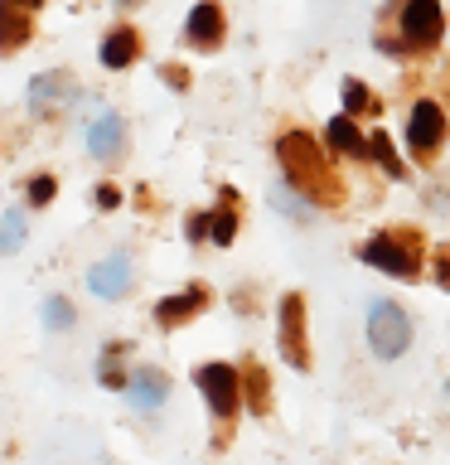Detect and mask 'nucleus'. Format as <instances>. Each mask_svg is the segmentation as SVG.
I'll return each mask as SVG.
<instances>
[{"instance_id": "obj_1", "label": "nucleus", "mask_w": 450, "mask_h": 465, "mask_svg": "<svg viewBox=\"0 0 450 465\" xmlns=\"http://www.w3.org/2000/svg\"><path fill=\"white\" fill-rule=\"evenodd\" d=\"M276 155H281L286 184H296L310 203H339V199H344L339 180L325 170V155H319V145L305 136V131H290V136H281Z\"/></svg>"}, {"instance_id": "obj_2", "label": "nucleus", "mask_w": 450, "mask_h": 465, "mask_svg": "<svg viewBox=\"0 0 450 465\" xmlns=\"http://www.w3.org/2000/svg\"><path fill=\"white\" fill-rule=\"evenodd\" d=\"M368 267L377 272H387V276H416V262H421V242H416V232L412 228H387V232H377L373 242H363V252H358Z\"/></svg>"}, {"instance_id": "obj_3", "label": "nucleus", "mask_w": 450, "mask_h": 465, "mask_svg": "<svg viewBox=\"0 0 450 465\" xmlns=\"http://www.w3.org/2000/svg\"><path fill=\"white\" fill-rule=\"evenodd\" d=\"M368 344L377 359H397L406 354V344H412V320H406L402 305L392 301H377L368 311Z\"/></svg>"}, {"instance_id": "obj_4", "label": "nucleus", "mask_w": 450, "mask_h": 465, "mask_svg": "<svg viewBox=\"0 0 450 465\" xmlns=\"http://www.w3.org/2000/svg\"><path fill=\"white\" fill-rule=\"evenodd\" d=\"M199 388H203V402H209L218 417L238 412V398H242V373L238 369H228V363H203Z\"/></svg>"}, {"instance_id": "obj_5", "label": "nucleus", "mask_w": 450, "mask_h": 465, "mask_svg": "<svg viewBox=\"0 0 450 465\" xmlns=\"http://www.w3.org/2000/svg\"><path fill=\"white\" fill-rule=\"evenodd\" d=\"M29 107L39 116H64L78 107V83L68 78V73H39L34 83H29Z\"/></svg>"}, {"instance_id": "obj_6", "label": "nucleus", "mask_w": 450, "mask_h": 465, "mask_svg": "<svg viewBox=\"0 0 450 465\" xmlns=\"http://www.w3.org/2000/svg\"><path fill=\"white\" fill-rule=\"evenodd\" d=\"M402 35H406V44H416V49H431V44L445 35L441 0H406L402 5Z\"/></svg>"}, {"instance_id": "obj_7", "label": "nucleus", "mask_w": 450, "mask_h": 465, "mask_svg": "<svg viewBox=\"0 0 450 465\" xmlns=\"http://www.w3.org/2000/svg\"><path fill=\"white\" fill-rule=\"evenodd\" d=\"M281 349L290 369H310V344H305V301L286 296L281 301Z\"/></svg>"}, {"instance_id": "obj_8", "label": "nucleus", "mask_w": 450, "mask_h": 465, "mask_svg": "<svg viewBox=\"0 0 450 465\" xmlns=\"http://www.w3.org/2000/svg\"><path fill=\"white\" fill-rule=\"evenodd\" d=\"M87 286H93V296H102V301H122L131 291V262L122 252L107 257V262H97V267L87 272Z\"/></svg>"}, {"instance_id": "obj_9", "label": "nucleus", "mask_w": 450, "mask_h": 465, "mask_svg": "<svg viewBox=\"0 0 450 465\" xmlns=\"http://www.w3.org/2000/svg\"><path fill=\"white\" fill-rule=\"evenodd\" d=\"M445 136V116L435 102H416L412 107V122H406V141H412V151H435Z\"/></svg>"}, {"instance_id": "obj_10", "label": "nucleus", "mask_w": 450, "mask_h": 465, "mask_svg": "<svg viewBox=\"0 0 450 465\" xmlns=\"http://www.w3.org/2000/svg\"><path fill=\"white\" fill-rule=\"evenodd\" d=\"M122 145H126V122L116 112H102L93 122V131H87V151H93L97 160H116Z\"/></svg>"}, {"instance_id": "obj_11", "label": "nucleus", "mask_w": 450, "mask_h": 465, "mask_svg": "<svg viewBox=\"0 0 450 465\" xmlns=\"http://www.w3.org/2000/svg\"><path fill=\"white\" fill-rule=\"evenodd\" d=\"M184 35H189V44H199V49H213V44L223 39V10H218L213 0H199V5L189 10Z\"/></svg>"}, {"instance_id": "obj_12", "label": "nucleus", "mask_w": 450, "mask_h": 465, "mask_svg": "<svg viewBox=\"0 0 450 465\" xmlns=\"http://www.w3.org/2000/svg\"><path fill=\"white\" fill-rule=\"evenodd\" d=\"M126 392H131V402H136V407L155 412V407L170 398V378L160 369H136V373H131V383H126Z\"/></svg>"}, {"instance_id": "obj_13", "label": "nucleus", "mask_w": 450, "mask_h": 465, "mask_svg": "<svg viewBox=\"0 0 450 465\" xmlns=\"http://www.w3.org/2000/svg\"><path fill=\"white\" fill-rule=\"evenodd\" d=\"M199 305H209V291H203V286H189L184 296H165V301H160V305H155V320H160L165 330H170V325H184V320L194 315Z\"/></svg>"}, {"instance_id": "obj_14", "label": "nucleus", "mask_w": 450, "mask_h": 465, "mask_svg": "<svg viewBox=\"0 0 450 465\" xmlns=\"http://www.w3.org/2000/svg\"><path fill=\"white\" fill-rule=\"evenodd\" d=\"M136 54H141V44H136L131 29H112L107 44H102V64H107V68H126Z\"/></svg>"}, {"instance_id": "obj_15", "label": "nucleus", "mask_w": 450, "mask_h": 465, "mask_svg": "<svg viewBox=\"0 0 450 465\" xmlns=\"http://www.w3.org/2000/svg\"><path fill=\"white\" fill-rule=\"evenodd\" d=\"M325 141H329L339 155H363V131L354 126V116H334L329 131H325Z\"/></svg>"}, {"instance_id": "obj_16", "label": "nucleus", "mask_w": 450, "mask_h": 465, "mask_svg": "<svg viewBox=\"0 0 450 465\" xmlns=\"http://www.w3.org/2000/svg\"><path fill=\"white\" fill-rule=\"evenodd\" d=\"M20 44H29V20H24V15H15V5L0 0V54L20 49Z\"/></svg>"}, {"instance_id": "obj_17", "label": "nucleus", "mask_w": 450, "mask_h": 465, "mask_svg": "<svg viewBox=\"0 0 450 465\" xmlns=\"http://www.w3.org/2000/svg\"><path fill=\"white\" fill-rule=\"evenodd\" d=\"M209 238H213L218 247H228L232 238H238V213H232V189H223V209H218V213L209 218Z\"/></svg>"}, {"instance_id": "obj_18", "label": "nucleus", "mask_w": 450, "mask_h": 465, "mask_svg": "<svg viewBox=\"0 0 450 465\" xmlns=\"http://www.w3.org/2000/svg\"><path fill=\"white\" fill-rule=\"evenodd\" d=\"M242 388H247V402H252V412H267V407H271V392H267V373H261V363H247Z\"/></svg>"}, {"instance_id": "obj_19", "label": "nucleus", "mask_w": 450, "mask_h": 465, "mask_svg": "<svg viewBox=\"0 0 450 465\" xmlns=\"http://www.w3.org/2000/svg\"><path fill=\"white\" fill-rule=\"evenodd\" d=\"M344 107H348V116H358V112H363V116H377V97H373L358 78H348V83H344Z\"/></svg>"}, {"instance_id": "obj_20", "label": "nucleus", "mask_w": 450, "mask_h": 465, "mask_svg": "<svg viewBox=\"0 0 450 465\" xmlns=\"http://www.w3.org/2000/svg\"><path fill=\"white\" fill-rule=\"evenodd\" d=\"M24 247V213H5L0 218V252H20Z\"/></svg>"}, {"instance_id": "obj_21", "label": "nucleus", "mask_w": 450, "mask_h": 465, "mask_svg": "<svg viewBox=\"0 0 450 465\" xmlns=\"http://www.w3.org/2000/svg\"><path fill=\"white\" fill-rule=\"evenodd\" d=\"M368 151L377 155V165H383V170L392 174V180H402V174H406V165H402V160H397V155H392V141L383 136V131H377V136L368 141Z\"/></svg>"}, {"instance_id": "obj_22", "label": "nucleus", "mask_w": 450, "mask_h": 465, "mask_svg": "<svg viewBox=\"0 0 450 465\" xmlns=\"http://www.w3.org/2000/svg\"><path fill=\"white\" fill-rule=\"evenodd\" d=\"M296 194H300L296 184H281V189H276V194H271V203H276V209H281V213H290V218H310V203H300Z\"/></svg>"}, {"instance_id": "obj_23", "label": "nucleus", "mask_w": 450, "mask_h": 465, "mask_svg": "<svg viewBox=\"0 0 450 465\" xmlns=\"http://www.w3.org/2000/svg\"><path fill=\"white\" fill-rule=\"evenodd\" d=\"M44 320H49L54 330H68V325H73V305H68L64 296H54L49 305H44Z\"/></svg>"}, {"instance_id": "obj_24", "label": "nucleus", "mask_w": 450, "mask_h": 465, "mask_svg": "<svg viewBox=\"0 0 450 465\" xmlns=\"http://www.w3.org/2000/svg\"><path fill=\"white\" fill-rule=\"evenodd\" d=\"M54 194H58L54 174H34V180H29V203H49Z\"/></svg>"}, {"instance_id": "obj_25", "label": "nucleus", "mask_w": 450, "mask_h": 465, "mask_svg": "<svg viewBox=\"0 0 450 465\" xmlns=\"http://www.w3.org/2000/svg\"><path fill=\"white\" fill-rule=\"evenodd\" d=\"M97 203H102V209H116V203H122V189H116V184H97Z\"/></svg>"}, {"instance_id": "obj_26", "label": "nucleus", "mask_w": 450, "mask_h": 465, "mask_svg": "<svg viewBox=\"0 0 450 465\" xmlns=\"http://www.w3.org/2000/svg\"><path fill=\"white\" fill-rule=\"evenodd\" d=\"M435 282H441V286L450 291V252H445V247L435 252Z\"/></svg>"}, {"instance_id": "obj_27", "label": "nucleus", "mask_w": 450, "mask_h": 465, "mask_svg": "<svg viewBox=\"0 0 450 465\" xmlns=\"http://www.w3.org/2000/svg\"><path fill=\"white\" fill-rule=\"evenodd\" d=\"M189 238H194V242H203V238H209V218H203V213H194V218H189Z\"/></svg>"}, {"instance_id": "obj_28", "label": "nucleus", "mask_w": 450, "mask_h": 465, "mask_svg": "<svg viewBox=\"0 0 450 465\" xmlns=\"http://www.w3.org/2000/svg\"><path fill=\"white\" fill-rule=\"evenodd\" d=\"M160 78H165V83H174V87H184V83H189V73H184L180 64H170L165 73H160Z\"/></svg>"}, {"instance_id": "obj_29", "label": "nucleus", "mask_w": 450, "mask_h": 465, "mask_svg": "<svg viewBox=\"0 0 450 465\" xmlns=\"http://www.w3.org/2000/svg\"><path fill=\"white\" fill-rule=\"evenodd\" d=\"M5 5H20V10H34V5H44V0H5Z\"/></svg>"}, {"instance_id": "obj_30", "label": "nucleus", "mask_w": 450, "mask_h": 465, "mask_svg": "<svg viewBox=\"0 0 450 465\" xmlns=\"http://www.w3.org/2000/svg\"><path fill=\"white\" fill-rule=\"evenodd\" d=\"M116 5H141V0H116Z\"/></svg>"}]
</instances>
